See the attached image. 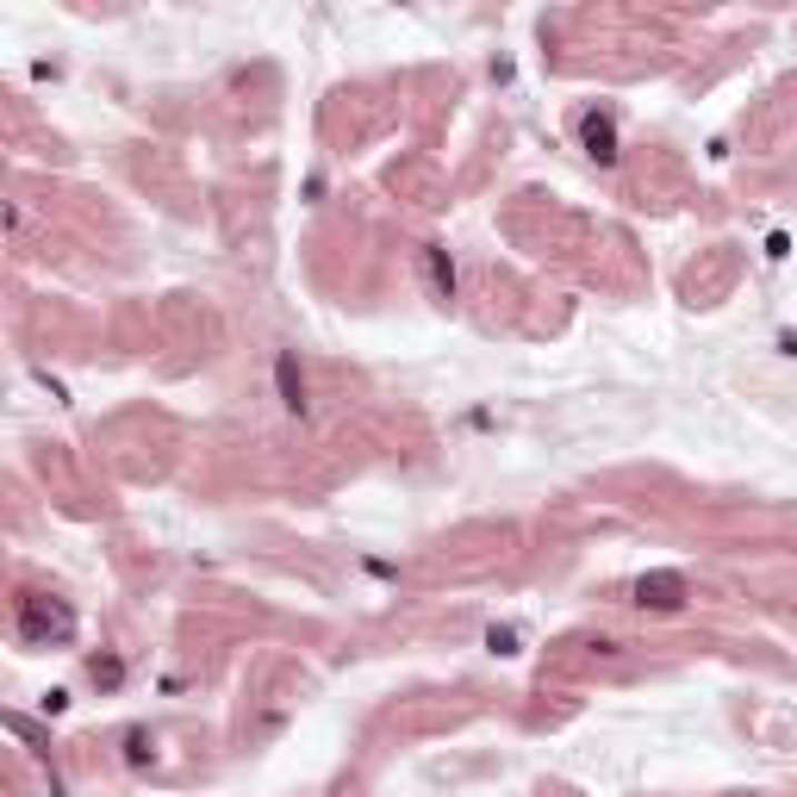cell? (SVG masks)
<instances>
[{"instance_id":"obj_1","label":"cell","mask_w":797,"mask_h":797,"mask_svg":"<svg viewBox=\"0 0 797 797\" xmlns=\"http://www.w3.org/2000/svg\"><path fill=\"white\" fill-rule=\"evenodd\" d=\"M69 636H76V610L44 592H19V641L26 648H50V641H69Z\"/></svg>"},{"instance_id":"obj_2","label":"cell","mask_w":797,"mask_h":797,"mask_svg":"<svg viewBox=\"0 0 797 797\" xmlns=\"http://www.w3.org/2000/svg\"><path fill=\"white\" fill-rule=\"evenodd\" d=\"M579 143H586V157L592 162H617V119L610 112H579Z\"/></svg>"},{"instance_id":"obj_3","label":"cell","mask_w":797,"mask_h":797,"mask_svg":"<svg viewBox=\"0 0 797 797\" xmlns=\"http://www.w3.org/2000/svg\"><path fill=\"white\" fill-rule=\"evenodd\" d=\"M636 605L641 610H679L686 605V579L679 574H641L636 579Z\"/></svg>"},{"instance_id":"obj_4","label":"cell","mask_w":797,"mask_h":797,"mask_svg":"<svg viewBox=\"0 0 797 797\" xmlns=\"http://www.w3.org/2000/svg\"><path fill=\"white\" fill-rule=\"evenodd\" d=\"M275 380H281V406L299 418V411H306V375H299V361L281 356V361H275Z\"/></svg>"},{"instance_id":"obj_5","label":"cell","mask_w":797,"mask_h":797,"mask_svg":"<svg viewBox=\"0 0 797 797\" xmlns=\"http://www.w3.org/2000/svg\"><path fill=\"white\" fill-rule=\"evenodd\" d=\"M424 275H430V293L437 299H455V262H449V250H424Z\"/></svg>"}]
</instances>
